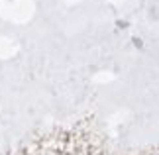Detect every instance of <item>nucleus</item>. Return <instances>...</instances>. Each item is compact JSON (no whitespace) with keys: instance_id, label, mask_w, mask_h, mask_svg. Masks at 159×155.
I'll return each instance as SVG.
<instances>
[{"instance_id":"1","label":"nucleus","mask_w":159,"mask_h":155,"mask_svg":"<svg viewBox=\"0 0 159 155\" xmlns=\"http://www.w3.org/2000/svg\"><path fill=\"white\" fill-rule=\"evenodd\" d=\"M153 155H159V149H157V151H155V153H153Z\"/></svg>"}]
</instances>
